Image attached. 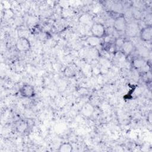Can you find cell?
Here are the masks:
<instances>
[{
    "instance_id": "1",
    "label": "cell",
    "mask_w": 152,
    "mask_h": 152,
    "mask_svg": "<svg viewBox=\"0 0 152 152\" xmlns=\"http://www.w3.org/2000/svg\"><path fill=\"white\" fill-rule=\"evenodd\" d=\"M90 31L92 36L101 39L106 34V28L103 24L96 23L91 26Z\"/></svg>"
},
{
    "instance_id": "2",
    "label": "cell",
    "mask_w": 152,
    "mask_h": 152,
    "mask_svg": "<svg viewBox=\"0 0 152 152\" xmlns=\"http://www.w3.org/2000/svg\"><path fill=\"white\" fill-rule=\"evenodd\" d=\"M16 49L22 52H26L30 49L31 45L30 40L25 37H19L15 43Z\"/></svg>"
},
{
    "instance_id": "3",
    "label": "cell",
    "mask_w": 152,
    "mask_h": 152,
    "mask_svg": "<svg viewBox=\"0 0 152 152\" xmlns=\"http://www.w3.org/2000/svg\"><path fill=\"white\" fill-rule=\"evenodd\" d=\"M126 21L123 15L116 17L113 21V28L118 32H122L126 30Z\"/></svg>"
},
{
    "instance_id": "4",
    "label": "cell",
    "mask_w": 152,
    "mask_h": 152,
    "mask_svg": "<svg viewBox=\"0 0 152 152\" xmlns=\"http://www.w3.org/2000/svg\"><path fill=\"white\" fill-rule=\"evenodd\" d=\"M20 94L23 97L31 98L35 96V90L30 84H24L20 89Z\"/></svg>"
},
{
    "instance_id": "5",
    "label": "cell",
    "mask_w": 152,
    "mask_h": 152,
    "mask_svg": "<svg viewBox=\"0 0 152 152\" xmlns=\"http://www.w3.org/2000/svg\"><path fill=\"white\" fill-rule=\"evenodd\" d=\"M140 37L141 40L144 42H150L152 39V27L151 25H147L143 27L140 31Z\"/></svg>"
},
{
    "instance_id": "6",
    "label": "cell",
    "mask_w": 152,
    "mask_h": 152,
    "mask_svg": "<svg viewBox=\"0 0 152 152\" xmlns=\"http://www.w3.org/2000/svg\"><path fill=\"white\" fill-rule=\"evenodd\" d=\"M121 48L122 49V52L125 54L129 55V54L131 53V52L133 51L134 46L131 41L125 40V41L123 42Z\"/></svg>"
},
{
    "instance_id": "7",
    "label": "cell",
    "mask_w": 152,
    "mask_h": 152,
    "mask_svg": "<svg viewBox=\"0 0 152 152\" xmlns=\"http://www.w3.org/2000/svg\"><path fill=\"white\" fill-rule=\"evenodd\" d=\"M94 109L93 105L89 103H87L83 105V106L81 108V112L84 116L86 117H89L92 115V114L94 112Z\"/></svg>"
},
{
    "instance_id": "8",
    "label": "cell",
    "mask_w": 152,
    "mask_h": 152,
    "mask_svg": "<svg viewBox=\"0 0 152 152\" xmlns=\"http://www.w3.org/2000/svg\"><path fill=\"white\" fill-rule=\"evenodd\" d=\"M86 42L89 45L91 46H96L100 43L101 40H100V38H99L91 35V36H88L87 38Z\"/></svg>"
},
{
    "instance_id": "9",
    "label": "cell",
    "mask_w": 152,
    "mask_h": 152,
    "mask_svg": "<svg viewBox=\"0 0 152 152\" xmlns=\"http://www.w3.org/2000/svg\"><path fill=\"white\" fill-rule=\"evenodd\" d=\"M73 150V147L69 142H64L61 144L59 148V152H71Z\"/></svg>"
},
{
    "instance_id": "10",
    "label": "cell",
    "mask_w": 152,
    "mask_h": 152,
    "mask_svg": "<svg viewBox=\"0 0 152 152\" xmlns=\"http://www.w3.org/2000/svg\"><path fill=\"white\" fill-rule=\"evenodd\" d=\"M27 128V124L24 121H20L17 124L16 126L17 131L18 132H23L25 131V130Z\"/></svg>"
},
{
    "instance_id": "11",
    "label": "cell",
    "mask_w": 152,
    "mask_h": 152,
    "mask_svg": "<svg viewBox=\"0 0 152 152\" xmlns=\"http://www.w3.org/2000/svg\"><path fill=\"white\" fill-rule=\"evenodd\" d=\"M144 61L141 59H137L134 61V65L136 68H140L144 65Z\"/></svg>"
},
{
    "instance_id": "12",
    "label": "cell",
    "mask_w": 152,
    "mask_h": 152,
    "mask_svg": "<svg viewBox=\"0 0 152 152\" xmlns=\"http://www.w3.org/2000/svg\"><path fill=\"white\" fill-rule=\"evenodd\" d=\"M151 113H149V115L148 116V118H149L148 119H149V122H150V123H151Z\"/></svg>"
}]
</instances>
